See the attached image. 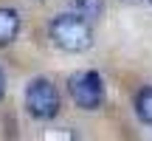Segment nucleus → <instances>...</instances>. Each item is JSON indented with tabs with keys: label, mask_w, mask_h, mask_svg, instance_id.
<instances>
[{
	"label": "nucleus",
	"mask_w": 152,
	"mask_h": 141,
	"mask_svg": "<svg viewBox=\"0 0 152 141\" xmlns=\"http://www.w3.org/2000/svg\"><path fill=\"white\" fill-rule=\"evenodd\" d=\"M48 37L56 48L68 51V54H79L87 51L93 43V31H90V20H85L82 14H59L51 20L48 26Z\"/></svg>",
	"instance_id": "1"
},
{
	"label": "nucleus",
	"mask_w": 152,
	"mask_h": 141,
	"mask_svg": "<svg viewBox=\"0 0 152 141\" xmlns=\"http://www.w3.org/2000/svg\"><path fill=\"white\" fill-rule=\"evenodd\" d=\"M62 107V99H59V90L51 79L45 76H37L26 85V110L31 119L37 121H51Z\"/></svg>",
	"instance_id": "2"
},
{
	"label": "nucleus",
	"mask_w": 152,
	"mask_h": 141,
	"mask_svg": "<svg viewBox=\"0 0 152 141\" xmlns=\"http://www.w3.org/2000/svg\"><path fill=\"white\" fill-rule=\"evenodd\" d=\"M68 93H71L73 104L82 110H96L104 102V82L99 70H82L68 79Z\"/></svg>",
	"instance_id": "3"
},
{
	"label": "nucleus",
	"mask_w": 152,
	"mask_h": 141,
	"mask_svg": "<svg viewBox=\"0 0 152 141\" xmlns=\"http://www.w3.org/2000/svg\"><path fill=\"white\" fill-rule=\"evenodd\" d=\"M20 34V14L14 9H3L0 6V48L11 45Z\"/></svg>",
	"instance_id": "4"
},
{
	"label": "nucleus",
	"mask_w": 152,
	"mask_h": 141,
	"mask_svg": "<svg viewBox=\"0 0 152 141\" xmlns=\"http://www.w3.org/2000/svg\"><path fill=\"white\" fill-rule=\"evenodd\" d=\"M135 116L144 124H152V87H144L135 96Z\"/></svg>",
	"instance_id": "5"
},
{
	"label": "nucleus",
	"mask_w": 152,
	"mask_h": 141,
	"mask_svg": "<svg viewBox=\"0 0 152 141\" xmlns=\"http://www.w3.org/2000/svg\"><path fill=\"white\" fill-rule=\"evenodd\" d=\"M76 14H82L85 20H99L104 11V0H73Z\"/></svg>",
	"instance_id": "6"
},
{
	"label": "nucleus",
	"mask_w": 152,
	"mask_h": 141,
	"mask_svg": "<svg viewBox=\"0 0 152 141\" xmlns=\"http://www.w3.org/2000/svg\"><path fill=\"white\" fill-rule=\"evenodd\" d=\"M3 96H6V76H3V70H0V102H3Z\"/></svg>",
	"instance_id": "7"
},
{
	"label": "nucleus",
	"mask_w": 152,
	"mask_h": 141,
	"mask_svg": "<svg viewBox=\"0 0 152 141\" xmlns=\"http://www.w3.org/2000/svg\"><path fill=\"white\" fill-rule=\"evenodd\" d=\"M127 3H138V0H127Z\"/></svg>",
	"instance_id": "8"
},
{
	"label": "nucleus",
	"mask_w": 152,
	"mask_h": 141,
	"mask_svg": "<svg viewBox=\"0 0 152 141\" xmlns=\"http://www.w3.org/2000/svg\"><path fill=\"white\" fill-rule=\"evenodd\" d=\"M149 3H152V0H149Z\"/></svg>",
	"instance_id": "9"
}]
</instances>
